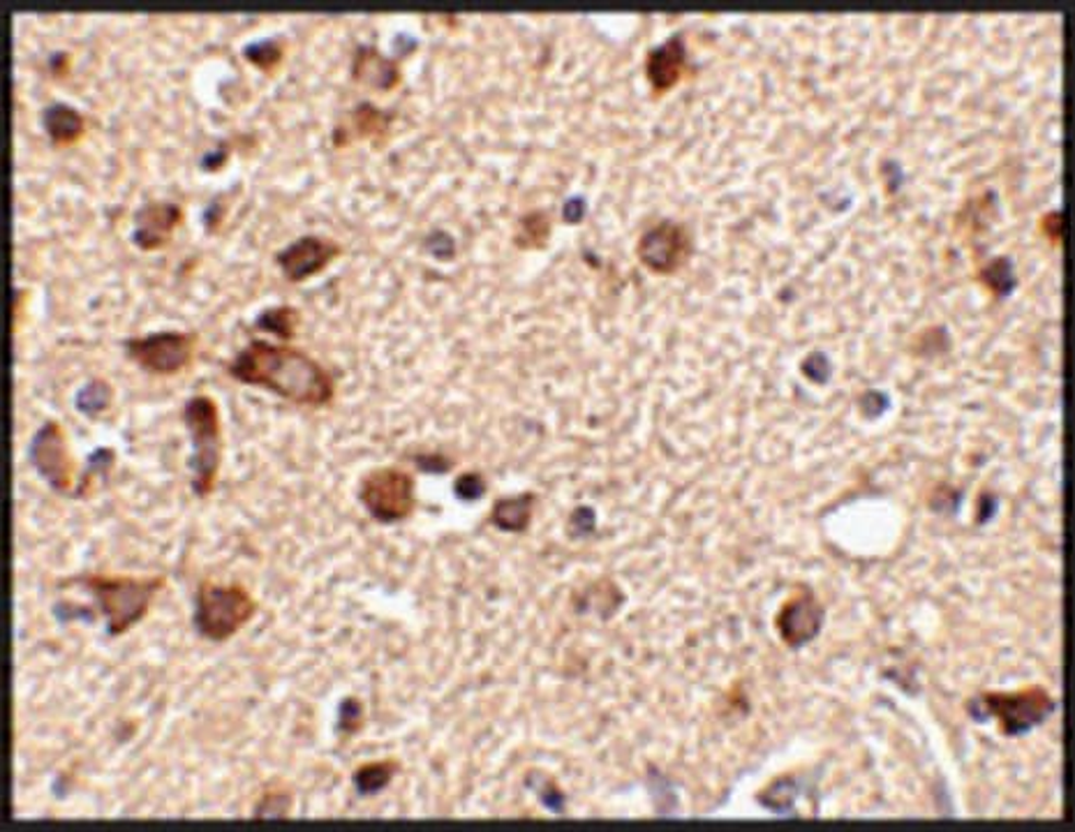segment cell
Returning <instances> with one entry per match:
<instances>
[{"label":"cell","instance_id":"6da1fadb","mask_svg":"<svg viewBox=\"0 0 1075 832\" xmlns=\"http://www.w3.org/2000/svg\"><path fill=\"white\" fill-rule=\"evenodd\" d=\"M239 384L271 391L283 401L303 407H326L336 399V382L322 364L289 345L250 341L225 366Z\"/></svg>","mask_w":1075,"mask_h":832},{"label":"cell","instance_id":"7a4b0ae2","mask_svg":"<svg viewBox=\"0 0 1075 832\" xmlns=\"http://www.w3.org/2000/svg\"><path fill=\"white\" fill-rule=\"evenodd\" d=\"M80 585L93 594L100 608V616L107 622V637L121 639L140 625L151 610L153 599L167 585L165 577H123V573H80V577L63 579L61 587Z\"/></svg>","mask_w":1075,"mask_h":832},{"label":"cell","instance_id":"3957f363","mask_svg":"<svg viewBox=\"0 0 1075 832\" xmlns=\"http://www.w3.org/2000/svg\"><path fill=\"white\" fill-rule=\"evenodd\" d=\"M183 426L190 438V490L198 500L211 498L223 465V419L208 393H194L183 405Z\"/></svg>","mask_w":1075,"mask_h":832},{"label":"cell","instance_id":"277c9868","mask_svg":"<svg viewBox=\"0 0 1075 832\" xmlns=\"http://www.w3.org/2000/svg\"><path fill=\"white\" fill-rule=\"evenodd\" d=\"M260 604L239 583L202 581L192 594V629L208 643H225L258 616Z\"/></svg>","mask_w":1075,"mask_h":832},{"label":"cell","instance_id":"5b68a950","mask_svg":"<svg viewBox=\"0 0 1075 832\" xmlns=\"http://www.w3.org/2000/svg\"><path fill=\"white\" fill-rule=\"evenodd\" d=\"M359 502L370 519L391 525L409 519L415 509V479L401 467H375L359 484Z\"/></svg>","mask_w":1075,"mask_h":832},{"label":"cell","instance_id":"8992f818","mask_svg":"<svg viewBox=\"0 0 1075 832\" xmlns=\"http://www.w3.org/2000/svg\"><path fill=\"white\" fill-rule=\"evenodd\" d=\"M194 347H198V335L190 331H155L123 341L128 359L158 378H169L188 368Z\"/></svg>","mask_w":1075,"mask_h":832},{"label":"cell","instance_id":"52a82bcc","mask_svg":"<svg viewBox=\"0 0 1075 832\" xmlns=\"http://www.w3.org/2000/svg\"><path fill=\"white\" fill-rule=\"evenodd\" d=\"M28 463L58 495H74L76 465L63 426L47 419L28 442Z\"/></svg>","mask_w":1075,"mask_h":832},{"label":"cell","instance_id":"ba28073f","mask_svg":"<svg viewBox=\"0 0 1075 832\" xmlns=\"http://www.w3.org/2000/svg\"><path fill=\"white\" fill-rule=\"evenodd\" d=\"M341 252L343 248L336 241L324 239V236L308 234L285 246L280 252H276L273 260H276L280 273L285 275V281L303 283L308 277L322 273Z\"/></svg>","mask_w":1075,"mask_h":832},{"label":"cell","instance_id":"9c48e42d","mask_svg":"<svg viewBox=\"0 0 1075 832\" xmlns=\"http://www.w3.org/2000/svg\"><path fill=\"white\" fill-rule=\"evenodd\" d=\"M638 260L655 273H673L690 257L688 229L678 223H659L638 241Z\"/></svg>","mask_w":1075,"mask_h":832},{"label":"cell","instance_id":"30bf717a","mask_svg":"<svg viewBox=\"0 0 1075 832\" xmlns=\"http://www.w3.org/2000/svg\"><path fill=\"white\" fill-rule=\"evenodd\" d=\"M183 223V209L176 202H146L132 213L130 241L136 250L153 252L169 243L174 229Z\"/></svg>","mask_w":1075,"mask_h":832},{"label":"cell","instance_id":"8fae6325","mask_svg":"<svg viewBox=\"0 0 1075 832\" xmlns=\"http://www.w3.org/2000/svg\"><path fill=\"white\" fill-rule=\"evenodd\" d=\"M986 703L994 710V715H1000L1006 733H1018L1034 726L1052 708V701L1043 689H1031L1020 693V697H986Z\"/></svg>","mask_w":1075,"mask_h":832},{"label":"cell","instance_id":"7c38bea8","mask_svg":"<svg viewBox=\"0 0 1075 832\" xmlns=\"http://www.w3.org/2000/svg\"><path fill=\"white\" fill-rule=\"evenodd\" d=\"M351 79L359 86L373 88L378 93H389L401 84V68L375 47L359 45L351 58Z\"/></svg>","mask_w":1075,"mask_h":832},{"label":"cell","instance_id":"4fadbf2b","mask_svg":"<svg viewBox=\"0 0 1075 832\" xmlns=\"http://www.w3.org/2000/svg\"><path fill=\"white\" fill-rule=\"evenodd\" d=\"M685 68H688V49L685 43H682V35H676L669 39V43H664L661 47L650 51L645 74H648V82L655 88V93L661 95L680 82V76L685 74Z\"/></svg>","mask_w":1075,"mask_h":832},{"label":"cell","instance_id":"5bb4252c","mask_svg":"<svg viewBox=\"0 0 1075 832\" xmlns=\"http://www.w3.org/2000/svg\"><path fill=\"white\" fill-rule=\"evenodd\" d=\"M40 123L45 134L49 136V142L56 148L72 146L74 142H80L86 130L84 114L70 107L68 103H51L43 109Z\"/></svg>","mask_w":1075,"mask_h":832},{"label":"cell","instance_id":"9a60e30c","mask_svg":"<svg viewBox=\"0 0 1075 832\" xmlns=\"http://www.w3.org/2000/svg\"><path fill=\"white\" fill-rule=\"evenodd\" d=\"M391 118L394 116L389 111H382L370 103H361L349 114V121L334 132V146L341 148L349 139H380L382 142L391 130Z\"/></svg>","mask_w":1075,"mask_h":832},{"label":"cell","instance_id":"2e32d148","mask_svg":"<svg viewBox=\"0 0 1075 832\" xmlns=\"http://www.w3.org/2000/svg\"><path fill=\"white\" fill-rule=\"evenodd\" d=\"M535 492H521L514 498H502L491 507L488 523L504 532H525L533 521L535 511Z\"/></svg>","mask_w":1075,"mask_h":832},{"label":"cell","instance_id":"e0dca14e","mask_svg":"<svg viewBox=\"0 0 1075 832\" xmlns=\"http://www.w3.org/2000/svg\"><path fill=\"white\" fill-rule=\"evenodd\" d=\"M299 322H301V314L297 308L273 306V308L262 310L255 317V329L276 335V338H280L283 343H289V341H295Z\"/></svg>","mask_w":1075,"mask_h":832},{"label":"cell","instance_id":"ac0fdd59","mask_svg":"<svg viewBox=\"0 0 1075 832\" xmlns=\"http://www.w3.org/2000/svg\"><path fill=\"white\" fill-rule=\"evenodd\" d=\"M396 772H398V761L380 759V761H370V763L359 765L355 772V777L351 780H355V788L359 791L361 796H375L389 786V782L394 780Z\"/></svg>","mask_w":1075,"mask_h":832},{"label":"cell","instance_id":"d6986e66","mask_svg":"<svg viewBox=\"0 0 1075 832\" xmlns=\"http://www.w3.org/2000/svg\"><path fill=\"white\" fill-rule=\"evenodd\" d=\"M111 403H114V387L103 378L88 380L86 384L80 387V391H76V395H74L76 412L88 416V419H95V416L105 414L111 407Z\"/></svg>","mask_w":1075,"mask_h":832},{"label":"cell","instance_id":"ffe728a7","mask_svg":"<svg viewBox=\"0 0 1075 832\" xmlns=\"http://www.w3.org/2000/svg\"><path fill=\"white\" fill-rule=\"evenodd\" d=\"M116 463V451L109 449V447H100V449H95L91 455H88V461H86V467L84 472L80 474V479H76V486H74V495L72 498H88V495L95 490V479H107V474L111 472Z\"/></svg>","mask_w":1075,"mask_h":832},{"label":"cell","instance_id":"44dd1931","mask_svg":"<svg viewBox=\"0 0 1075 832\" xmlns=\"http://www.w3.org/2000/svg\"><path fill=\"white\" fill-rule=\"evenodd\" d=\"M551 236V221L544 211H530L521 217L518 223V234H516V246L523 250H535L544 248L546 241Z\"/></svg>","mask_w":1075,"mask_h":832},{"label":"cell","instance_id":"7402d4cb","mask_svg":"<svg viewBox=\"0 0 1075 832\" xmlns=\"http://www.w3.org/2000/svg\"><path fill=\"white\" fill-rule=\"evenodd\" d=\"M283 54H285L283 43L276 37H266V39H258V43H248L241 49V56L246 58V61L262 72L276 70L283 61Z\"/></svg>","mask_w":1075,"mask_h":832},{"label":"cell","instance_id":"603a6c76","mask_svg":"<svg viewBox=\"0 0 1075 832\" xmlns=\"http://www.w3.org/2000/svg\"><path fill=\"white\" fill-rule=\"evenodd\" d=\"M291 796L287 791H266L260 803L252 809V819H285L289 817Z\"/></svg>","mask_w":1075,"mask_h":832},{"label":"cell","instance_id":"cb8c5ba5","mask_svg":"<svg viewBox=\"0 0 1075 832\" xmlns=\"http://www.w3.org/2000/svg\"><path fill=\"white\" fill-rule=\"evenodd\" d=\"M454 490H456V498L458 500H465V502H475L479 498H483V492H486V482L479 472H465L461 474V477L454 482Z\"/></svg>","mask_w":1075,"mask_h":832},{"label":"cell","instance_id":"d4e9b609","mask_svg":"<svg viewBox=\"0 0 1075 832\" xmlns=\"http://www.w3.org/2000/svg\"><path fill=\"white\" fill-rule=\"evenodd\" d=\"M338 726H341V730H345V733H357V730H359V726H361V703H359V701H355V699H347V701L341 705Z\"/></svg>","mask_w":1075,"mask_h":832},{"label":"cell","instance_id":"484cf974","mask_svg":"<svg viewBox=\"0 0 1075 832\" xmlns=\"http://www.w3.org/2000/svg\"><path fill=\"white\" fill-rule=\"evenodd\" d=\"M428 250L433 252L438 257V260H452V257H454V241H452V236H446L444 231L430 234Z\"/></svg>","mask_w":1075,"mask_h":832},{"label":"cell","instance_id":"4316f807","mask_svg":"<svg viewBox=\"0 0 1075 832\" xmlns=\"http://www.w3.org/2000/svg\"><path fill=\"white\" fill-rule=\"evenodd\" d=\"M227 157H229V146L227 144H218L213 151L204 153V157L200 161V167L204 171H220L225 165H227Z\"/></svg>","mask_w":1075,"mask_h":832},{"label":"cell","instance_id":"83f0119b","mask_svg":"<svg viewBox=\"0 0 1075 832\" xmlns=\"http://www.w3.org/2000/svg\"><path fill=\"white\" fill-rule=\"evenodd\" d=\"M415 463H417L419 470L433 472V474H442V472H446L449 467H452V461H446L444 455H440V453H421V455H415Z\"/></svg>","mask_w":1075,"mask_h":832},{"label":"cell","instance_id":"f1b7e54d","mask_svg":"<svg viewBox=\"0 0 1075 832\" xmlns=\"http://www.w3.org/2000/svg\"><path fill=\"white\" fill-rule=\"evenodd\" d=\"M223 217H225V206L220 202V197H215V200L208 202V206L204 209V215H202V221H204V227L208 231H215L220 227L223 223Z\"/></svg>","mask_w":1075,"mask_h":832},{"label":"cell","instance_id":"f546056e","mask_svg":"<svg viewBox=\"0 0 1075 832\" xmlns=\"http://www.w3.org/2000/svg\"><path fill=\"white\" fill-rule=\"evenodd\" d=\"M49 74L53 79H65L70 74V54L68 51H53L47 61Z\"/></svg>","mask_w":1075,"mask_h":832}]
</instances>
